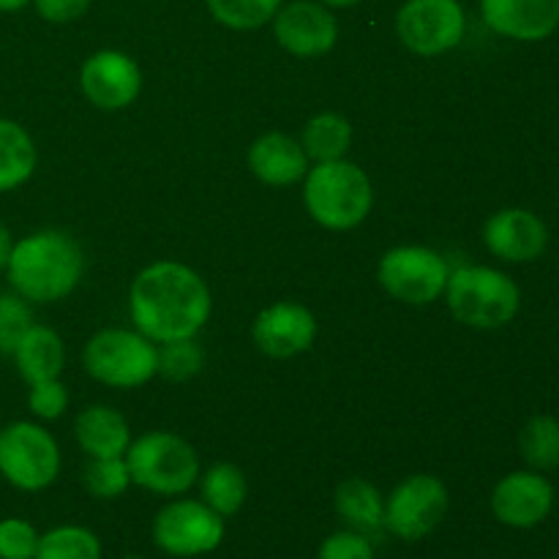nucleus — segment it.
<instances>
[{"mask_svg": "<svg viewBox=\"0 0 559 559\" xmlns=\"http://www.w3.org/2000/svg\"><path fill=\"white\" fill-rule=\"evenodd\" d=\"M251 338L271 358H293L314 344L317 320L306 306L282 300L257 314Z\"/></svg>", "mask_w": 559, "mask_h": 559, "instance_id": "dca6fc26", "label": "nucleus"}, {"mask_svg": "<svg viewBox=\"0 0 559 559\" xmlns=\"http://www.w3.org/2000/svg\"><path fill=\"white\" fill-rule=\"evenodd\" d=\"M320 3H325V5H355V3H360V0H320Z\"/></svg>", "mask_w": 559, "mask_h": 559, "instance_id": "e433bc0d", "label": "nucleus"}, {"mask_svg": "<svg viewBox=\"0 0 559 559\" xmlns=\"http://www.w3.org/2000/svg\"><path fill=\"white\" fill-rule=\"evenodd\" d=\"M38 16H44L47 22H55V25H63V22L80 20L87 11L91 0H33Z\"/></svg>", "mask_w": 559, "mask_h": 559, "instance_id": "72a5a7b5", "label": "nucleus"}, {"mask_svg": "<svg viewBox=\"0 0 559 559\" xmlns=\"http://www.w3.org/2000/svg\"><path fill=\"white\" fill-rule=\"evenodd\" d=\"M349 142H353V126L336 112L314 115L304 126V134H300V145H304L306 156L314 158L317 164L344 158V153L349 151Z\"/></svg>", "mask_w": 559, "mask_h": 559, "instance_id": "5701e85b", "label": "nucleus"}, {"mask_svg": "<svg viewBox=\"0 0 559 559\" xmlns=\"http://www.w3.org/2000/svg\"><path fill=\"white\" fill-rule=\"evenodd\" d=\"M333 506L336 513L349 524L355 533H377L385 530V497L380 495L374 484L364 478L342 480L333 495Z\"/></svg>", "mask_w": 559, "mask_h": 559, "instance_id": "412c9836", "label": "nucleus"}, {"mask_svg": "<svg viewBox=\"0 0 559 559\" xmlns=\"http://www.w3.org/2000/svg\"><path fill=\"white\" fill-rule=\"evenodd\" d=\"M11 358H14L16 371H20L27 385H36V382L44 380H58L66 364L63 338L52 328L33 322L14 347Z\"/></svg>", "mask_w": 559, "mask_h": 559, "instance_id": "6ab92c4d", "label": "nucleus"}, {"mask_svg": "<svg viewBox=\"0 0 559 559\" xmlns=\"http://www.w3.org/2000/svg\"><path fill=\"white\" fill-rule=\"evenodd\" d=\"M448 309L462 325L495 331L519 314L522 289L508 273L486 265L456 267L448 276Z\"/></svg>", "mask_w": 559, "mask_h": 559, "instance_id": "7ed1b4c3", "label": "nucleus"}, {"mask_svg": "<svg viewBox=\"0 0 559 559\" xmlns=\"http://www.w3.org/2000/svg\"><path fill=\"white\" fill-rule=\"evenodd\" d=\"M131 484L162 497H180L200 478L197 451L178 435L151 431L126 451Z\"/></svg>", "mask_w": 559, "mask_h": 559, "instance_id": "39448f33", "label": "nucleus"}, {"mask_svg": "<svg viewBox=\"0 0 559 559\" xmlns=\"http://www.w3.org/2000/svg\"><path fill=\"white\" fill-rule=\"evenodd\" d=\"M102 540L96 533L76 524L52 527L38 538V549L33 559H102Z\"/></svg>", "mask_w": 559, "mask_h": 559, "instance_id": "a878e982", "label": "nucleus"}, {"mask_svg": "<svg viewBox=\"0 0 559 559\" xmlns=\"http://www.w3.org/2000/svg\"><path fill=\"white\" fill-rule=\"evenodd\" d=\"M120 559H145V557H120Z\"/></svg>", "mask_w": 559, "mask_h": 559, "instance_id": "4c0bfd02", "label": "nucleus"}, {"mask_svg": "<svg viewBox=\"0 0 559 559\" xmlns=\"http://www.w3.org/2000/svg\"><path fill=\"white\" fill-rule=\"evenodd\" d=\"M480 14L500 36L535 44L559 27V0H480Z\"/></svg>", "mask_w": 559, "mask_h": 559, "instance_id": "f3484780", "label": "nucleus"}, {"mask_svg": "<svg viewBox=\"0 0 559 559\" xmlns=\"http://www.w3.org/2000/svg\"><path fill=\"white\" fill-rule=\"evenodd\" d=\"M27 407H31L36 418L55 420L69 407V391H66L60 380L36 382V385H31V393H27Z\"/></svg>", "mask_w": 559, "mask_h": 559, "instance_id": "473e14b6", "label": "nucleus"}, {"mask_svg": "<svg viewBox=\"0 0 559 559\" xmlns=\"http://www.w3.org/2000/svg\"><path fill=\"white\" fill-rule=\"evenodd\" d=\"M76 442L91 459L123 456L131 445L129 424L118 409L87 407L76 415Z\"/></svg>", "mask_w": 559, "mask_h": 559, "instance_id": "aec40b11", "label": "nucleus"}, {"mask_svg": "<svg viewBox=\"0 0 559 559\" xmlns=\"http://www.w3.org/2000/svg\"><path fill=\"white\" fill-rule=\"evenodd\" d=\"M207 11L233 31H254L271 22L282 0H205Z\"/></svg>", "mask_w": 559, "mask_h": 559, "instance_id": "bb28decb", "label": "nucleus"}, {"mask_svg": "<svg viewBox=\"0 0 559 559\" xmlns=\"http://www.w3.org/2000/svg\"><path fill=\"white\" fill-rule=\"evenodd\" d=\"M451 495L435 475H409L385 500V530L399 540H424L448 516Z\"/></svg>", "mask_w": 559, "mask_h": 559, "instance_id": "1a4fd4ad", "label": "nucleus"}, {"mask_svg": "<svg viewBox=\"0 0 559 559\" xmlns=\"http://www.w3.org/2000/svg\"><path fill=\"white\" fill-rule=\"evenodd\" d=\"M304 200L317 224L328 229H353L369 216L374 191L358 164L336 158L320 162L306 173Z\"/></svg>", "mask_w": 559, "mask_h": 559, "instance_id": "20e7f679", "label": "nucleus"}, {"mask_svg": "<svg viewBox=\"0 0 559 559\" xmlns=\"http://www.w3.org/2000/svg\"><path fill=\"white\" fill-rule=\"evenodd\" d=\"M38 538L41 535L27 519H0V559H33Z\"/></svg>", "mask_w": 559, "mask_h": 559, "instance_id": "7c9ffc66", "label": "nucleus"}, {"mask_svg": "<svg viewBox=\"0 0 559 559\" xmlns=\"http://www.w3.org/2000/svg\"><path fill=\"white\" fill-rule=\"evenodd\" d=\"M31 0H0V11H20L22 5H27Z\"/></svg>", "mask_w": 559, "mask_h": 559, "instance_id": "c9c22d12", "label": "nucleus"}, {"mask_svg": "<svg viewBox=\"0 0 559 559\" xmlns=\"http://www.w3.org/2000/svg\"><path fill=\"white\" fill-rule=\"evenodd\" d=\"M131 486L129 464L123 456L91 459L85 467V489L98 500H115Z\"/></svg>", "mask_w": 559, "mask_h": 559, "instance_id": "c85d7f7f", "label": "nucleus"}, {"mask_svg": "<svg viewBox=\"0 0 559 559\" xmlns=\"http://www.w3.org/2000/svg\"><path fill=\"white\" fill-rule=\"evenodd\" d=\"M555 508V486L544 473L519 469L506 475L491 491V513L513 530H533L549 519Z\"/></svg>", "mask_w": 559, "mask_h": 559, "instance_id": "f8f14e48", "label": "nucleus"}, {"mask_svg": "<svg viewBox=\"0 0 559 559\" xmlns=\"http://www.w3.org/2000/svg\"><path fill=\"white\" fill-rule=\"evenodd\" d=\"M396 31L409 52L431 58L462 44L467 16L459 0H407L396 14Z\"/></svg>", "mask_w": 559, "mask_h": 559, "instance_id": "9b49d317", "label": "nucleus"}, {"mask_svg": "<svg viewBox=\"0 0 559 559\" xmlns=\"http://www.w3.org/2000/svg\"><path fill=\"white\" fill-rule=\"evenodd\" d=\"M87 374L109 388H140L156 374L158 349L140 331L107 328L98 331L82 353Z\"/></svg>", "mask_w": 559, "mask_h": 559, "instance_id": "423d86ee", "label": "nucleus"}, {"mask_svg": "<svg viewBox=\"0 0 559 559\" xmlns=\"http://www.w3.org/2000/svg\"><path fill=\"white\" fill-rule=\"evenodd\" d=\"M33 325V311L16 293L0 295V355H11L27 328Z\"/></svg>", "mask_w": 559, "mask_h": 559, "instance_id": "c756f323", "label": "nucleus"}, {"mask_svg": "<svg viewBox=\"0 0 559 559\" xmlns=\"http://www.w3.org/2000/svg\"><path fill=\"white\" fill-rule=\"evenodd\" d=\"M0 429H3V426H0Z\"/></svg>", "mask_w": 559, "mask_h": 559, "instance_id": "58836bf2", "label": "nucleus"}, {"mask_svg": "<svg viewBox=\"0 0 559 559\" xmlns=\"http://www.w3.org/2000/svg\"><path fill=\"white\" fill-rule=\"evenodd\" d=\"M202 364H205V355L200 344H194V338H175V342H164V347L158 349L156 374H162L164 380L183 382L200 374Z\"/></svg>", "mask_w": 559, "mask_h": 559, "instance_id": "cd10ccee", "label": "nucleus"}, {"mask_svg": "<svg viewBox=\"0 0 559 559\" xmlns=\"http://www.w3.org/2000/svg\"><path fill=\"white\" fill-rule=\"evenodd\" d=\"M246 495H249V484H246V475L235 464H213L202 475V502L213 508L222 519L235 516L243 508Z\"/></svg>", "mask_w": 559, "mask_h": 559, "instance_id": "393cba45", "label": "nucleus"}, {"mask_svg": "<svg viewBox=\"0 0 559 559\" xmlns=\"http://www.w3.org/2000/svg\"><path fill=\"white\" fill-rule=\"evenodd\" d=\"M11 249H14V238H11V229L0 218V271H5V265H9Z\"/></svg>", "mask_w": 559, "mask_h": 559, "instance_id": "f704fd0d", "label": "nucleus"}, {"mask_svg": "<svg viewBox=\"0 0 559 559\" xmlns=\"http://www.w3.org/2000/svg\"><path fill=\"white\" fill-rule=\"evenodd\" d=\"M82 93L98 109H123L140 96V66L118 49H102L91 55L80 74Z\"/></svg>", "mask_w": 559, "mask_h": 559, "instance_id": "4468645a", "label": "nucleus"}, {"mask_svg": "<svg viewBox=\"0 0 559 559\" xmlns=\"http://www.w3.org/2000/svg\"><path fill=\"white\" fill-rule=\"evenodd\" d=\"M33 136L16 120L0 118V194L20 189L36 169Z\"/></svg>", "mask_w": 559, "mask_h": 559, "instance_id": "4be33fe9", "label": "nucleus"}, {"mask_svg": "<svg viewBox=\"0 0 559 559\" xmlns=\"http://www.w3.org/2000/svg\"><path fill=\"white\" fill-rule=\"evenodd\" d=\"M249 169L267 186H293L309 173V156L295 136L271 131L249 147Z\"/></svg>", "mask_w": 559, "mask_h": 559, "instance_id": "a211bd4d", "label": "nucleus"}, {"mask_svg": "<svg viewBox=\"0 0 559 559\" xmlns=\"http://www.w3.org/2000/svg\"><path fill=\"white\" fill-rule=\"evenodd\" d=\"M273 33L287 52L298 58H317V55L331 52L338 38V25L325 3L295 0L276 11Z\"/></svg>", "mask_w": 559, "mask_h": 559, "instance_id": "ddd939ff", "label": "nucleus"}, {"mask_svg": "<svg viewBox=\"0 0 559 559\" xmlns=\"http://www.w3.org/2000/svg\"><path fill=\"white\" fill-rule=\"evenodd\" d=\"M85 273V254L71 235L41 229L16 240L11 249L5 278L27 304H58L74 293Z\"/></svg>", "mask_w": 559, "mask_h": 559, "instance_id": "f03ea898", "label": "nucleus"}, {"mask_svg": "<svg viewBox=\"0 0 559 559\" xmlns=\"http://www.w3.org/2000/svg\"><path fill=\"white\" fill-rule=\"evenodd\" d=\"M519 453L535 473L559 467V420L551 415H533L519 431Z\"/></svg>", "mask_w": 559, "mask_h": 559, "instance_id": "b1692460", "label": "nucleus"}, {"mask_svg": "<svg viewBox=\"0 0 559 559\" xmlns=\"http://www.w3.org/2000/svg\"><path fill=\"white\" fill-rule=\"evenodd\" d=\"M131 320L151 342L194 338L213 309L211 289L180 262H153L131 284Z\"/></svg>", "mask_w": 559, "mask_h": 559, "instance_id": "f257e3e1", "label": "nucleus"}, {"mask_svg": "<svg viewBox=\"0 0 559 559\" xmlns=\"http://www.w3.org/2000/svg\"><path fill=\"white\" fill-rule=\"evenodd\" d=\"M222 540L224 519L202 500H173L153 519V544L169 557H205Z\"/></svg>", "mask_w": 559, "mask_h": 559, "instance_id": "6e6552de", "label": "nucleus"}, {"mask_svg": "<svg viewBox=\"0 0 559 559\" xmlns=\"http://www.w3.org/2000/svg\"><path fill=\"white\" fill-rule=\"evenodd\" d=\"M317 559H377L371 549L369 535L355 533V530H338L322 540Z\"/></svg>", "mask_w": 559, "mask_h": 559, "instance_id": "2f4dec72", "label": "nucleus"}, {"mask_svg": "<svg viewBox=\"0 0 559 559\" xmlns=\"http://www.w3.org/2000/svg\"><path fill=\"white\" fill-rule=\"evenodd\" d=\"M451 267L426 246H399L380 260L377 278L388 295L409 306H426L445 295Z\"/></svg>", "mask_w": 559, "mask_h": 559, "instance_id": "9d476101", "label": "nucleus"}, {"mask_svg": "<svg viewBox=\"0 0 559 559\" xmlns=\"http://www.w3.org/2000/svg\"><path fill=\"white\" fill-rule=\"evenodd\" d=\"M484 243L506 262H535L549 246V227L527 207H502L486 222Z\"/></svg>", "mask_w": 559, "mask_h": 559, "instance_id": "2eb2a0df", "label": "nucleus"}, {"mask_svg": "<svg viewBox=\"0 0 559 559\" xmlns=\"http://www.w3.org/2000/svg\"><path fill=\"white\" fill-rule=\"evenodd\" d=\"M60 473V448L47 429L31 420L0 429V475L20 491H41Z\"/></svg>", "mask_w": 559, "mask_h": 559, "instance_id": "0eeeda50", "label": "nucleus"}]
</instances>
